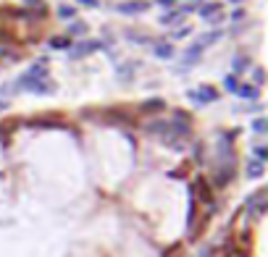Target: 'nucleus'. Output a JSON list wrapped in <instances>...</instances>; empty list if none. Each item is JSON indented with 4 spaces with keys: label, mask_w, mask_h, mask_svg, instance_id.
Returning a JSON list of instances; mask_svg holds the SVG:
<instances>
[]
</instances>
